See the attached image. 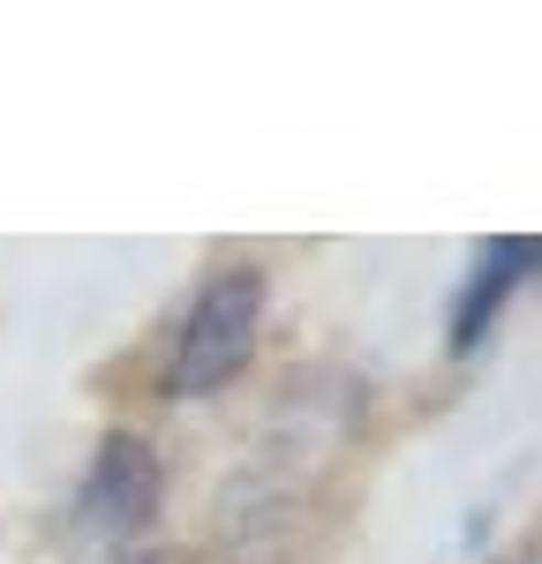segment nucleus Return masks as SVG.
Here are the masks:
<instances>
[{
    "label": "nucleus",
    "instance_id": "obj_1",
    "mask_svg": "<svg viewBox=\"0 0 542 564\" xmlns=\"http://www.w3.org/2000/svg\"><path fill=\"white\" fill-rule=\"evenodd\" d=\"M264 294L271 286L257 263H219L181 308L166 361H159V391L166 399H204V391L234 384L257 354V332H264Z\"/></svg>",
    "mask_w": 542,
    "mask_h": 564
},
{
    "label": "nucleus",
    "instance_id": "obj_2",
    "mask_svg": "<svg viewBox=\"0 0 542 564\" xmlns=\"http://www.w3.org/2000/svg\"><path fill=\"white\" fill-rule=\"evenodd\" d=\"M159 505H166V467H159V452H151L143 436H129V430L98 436L90 475H84V497H76V512H84L90 534H106V542H136L143 527L159 520Z\"/></svg>",
    "mask_w": 542,
    "mask_h": 564
},
{
    "label": "nucleus",
    "instance_id": "obj_3",
    "mask_svg": "<svg viewBox=\"0 0 542 564\" xmlns=\"http://www.w3.org/2000/svg\"><path fill=\"white\" fill-rule=\"evenodd\" d=\"M535 271H542V241H535V234H505V241H490L483 263L467 271L459 302H452V354H475V347H483V339H490V324L505 316V302H512V286H520V279H535Z\"/></svg>",
    "mask_w": 542,
    "mask_h": 564
},
{
    "label": "nucleus",
    "instance_id": "obj_4",
    "mask_svg": "<svg viewBox=\"0 0 542 564\" xmlns=\"http://www.w3.org/2000/svg\"><path fill=\"white\" fill-rule=\"evenodd\" d=\"M129 564H181L174 550H151V557H129Z\"/></svg>",
    "mask_w": 542,
    "mask_h": 564
}]
</instances>
